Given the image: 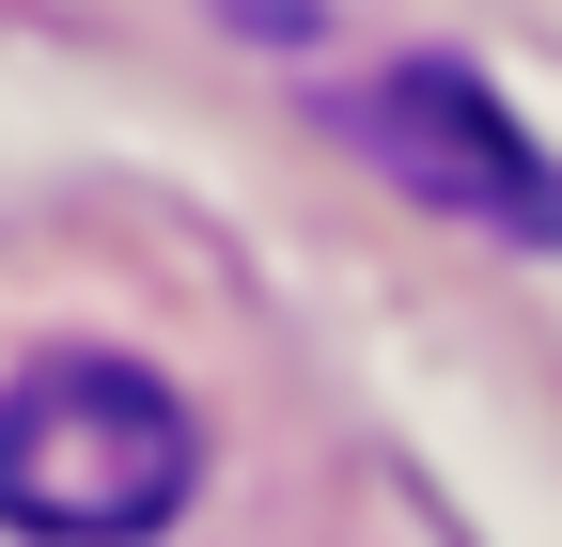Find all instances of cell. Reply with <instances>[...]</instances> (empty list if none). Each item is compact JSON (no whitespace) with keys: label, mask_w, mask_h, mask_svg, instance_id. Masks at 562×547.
Wrapping results in <instances>:
<instances>
[{"label":"cell","mask_w":562,"mask_h":547,"mask_svg":"<svg viewBox=\"0 0 562 547\" xmlns=\"http://www.w3.org/2000/svg\"><path fill=\"white\" fill-rule=\"evenodd\" d=\"M188 485H203V423H188L172 376L63 345V360H32L0 391V532H32V547H140V532L188 516Z\"/></svg>","instance_id":"obj_1"},{"label":"cell","mask_w":562,"mask_h":547,"mask_svg":"<svg viewBox=\"0 0 562 547\" xmlns=\"http://www.w3.org/2000/svg\"><path fill=\"white\" fill-rule=\"evenodd\" d=\"M344 142H360L391 188H422V203H453V220H484V235L562 250V157L469 79V63H391V79H360V94H344Z\"/></svg>","instance_id":"obj_2"}]
</instances>
